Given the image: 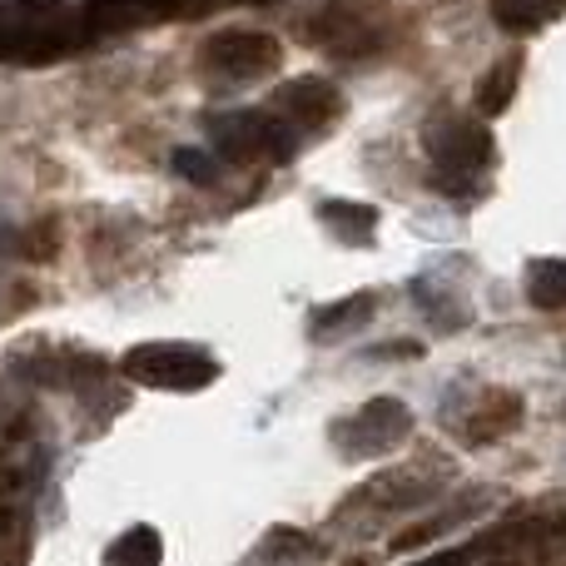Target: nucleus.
Listing matches in <instances>:
<instances>
[{
    "label": "nucleus",
    "mask_w": 566,
    "mask_h": 566,
    "mask_svg": "<svg viewBox=\"0 0 566 566\" xmlns=\"http://www.w3.org/2000/svg\"><path fill=\"white\" fill-rule=\"evenodd\" d=\"M125 373L159 392H199L219 378V363L199 343H139L125 353Z\"/></svg>",
    "instance_id": "f257e3e1"
},
{
    "label": "nucleus",
    "mask_w": 566,
    "mask_h": 566,
    "mask_svg": "<svg viewBox=\"0 0 566 566\" xmlns=\"http://www.w3.org/2000/svg\"><path fill=\"white\" fill-rule=\"evenodd\" d=\"M298 129L279 109H239V115L214 119V149L234 165H279L293 155Z\"/></svg>",
    "instance_id": "f03ea898"
},
{
    "label": "nucleus",
    "mask_w": 566,
    "mask_h": 566,
    "mask_svg": "<svg viewBox=\"0 0 566 566\" xmlns=\"http://www.w3.org/2000/svg\"><path fill=\"white\" fill-rule=\"evenodd\" d=\"M428 155L438 165V189L442 195H468V179L492 169L497 159V145H492L488 125L478 119H442L438 129L428 135Z\"/></svg>",
    "instance_id": "7ed1b4c3"
},
{
    "label": "nucleus",
    "mask_w": 566,
    "mask_h": 566,
    "mask_svg": "<svg viewBox=\"0 0 566 566\" xmlns=\"http://www.w3.org/2000/svg\"><path fill=\"white\" fill-rule=\"evenodd\" d=\"M199 65L214 80H264L283 65V45L269 30H224V35L205 40Z\"/></svg>",
    "instance_id": "20e7f679"
},
{
    "label": "nucleus",
    "mask_w": 566,
    "mask_h": 566,
    "mask_svg": "<svg viewBox=\"0 0 566 566\" xmlns=\"http://www.w3.org/2000/svg\"><path fill=\"white\" fill-rule=\"evenodd\" d=\"M412 428V412L398 398H373L353 412L348 422H338V448L348 458H382L388 448H398Z\"/></svg>",
    "instance_id": "39448f33"
},
{
    "label": "nucleus",
    "mask_w": 566,
    "mask_h": 566,
    "mask_svg": "<svg viewBox=\"0 0 566 566\" xmlns=\"http://www.w3.org/2000/svg\"><path fill=\"white\" fill-rule=\"evenodd\" d=\"M274 109L303 135V129L333 125V119H338V109H343V95L328 85V80L303 75V80H289V85L279 90V105H274Z\"/></svg>",
    "instance_id": "423d86ee"
},
{
    "label": "nucleus",
    "mask_w": 566,
    "mask_h": 566,
    "mask_svg": "<svg viewBox=\"0 0 566 566\" xmlns=\"http://www.w3.org/2000/svg\"><path fill=\"white\" fill-rule=\"evenodd\" d=\"M318 219L343 244H373V229H378V209L353 205V199H328V205H318Z\"/></svg>",
    "instance_id": "0eeeda50"
},
{
    "label": "nucleus",
    "mask_w": 566,
    "mask_h": 566,
    "mask_svg": "<svg viewBox=\"0 0 566 566\" xmlns=\"http://www.w3.org/2000/svg\"><path fill=\"white\" fill-rule=\"evenodd\" d=\"M492 6V20L512 35H532V30L552 25V20L566 10V0H488Z\"/></svg>",
    "instance_id": "6e6552de"
},
{
    "label": "nucleus",
    "mask_w": 566,
    "mask_h": 566,
    "mask_svg": "<svg viewBox=\"0 0 566 566\" xmlns=\"http://www.w3.org/2000/svg\"><path fill=\"white\" fill-rule=\"evenodd\" d=\"M517 418H522V398H517V392H488V398H482V408L468 412V438L472 442H488V438H497V432H507Z\"/></svg>",
    "instance_id": "1a4fd4ad"
},
{
    "label": "nucleus",
    "mask_w": 566,
    "mask_h": 566,
    "mask_svg": "<svg viewBox=\"0 0 566 566\" xmlns=\"http://www.w3.org/2000/svg\"><path fill=\"white\" fill-rule=\"evenodd\" d=\"M517 85H522V60L507 55L478 80V109L482 115H502V109L517 99Z\"/></svg>",
    "instance_id": "9d476101"
},
{
    "label": "nucleus",
    "mask_w": 566,
    "mask_h": 566,
    "mask_svg": "<svg viewBox=\"0 0 566 566\" xmlns=\"http://www.w3.org/2000/svg\"><path fill=\"white\" fill-rule=\"evenodd\" d=\"M313 552H318L313 537H303V532H293V527H274L244 566H298V562H308Z\"/></svg>",
    "instance_id": "9b49d317"
},
{
    "label": "nucleus",
    "mask_w": 566,
    "mask_h": 566,
    "mask_svg": "<svg viewBox=\"0 0 566 566\" xmlns=\"http://www.w3.org/2000/svg\"><path fill=\"white\" fill-rule=\"evenodd\" d=\"M527 298L547 313L566 308V259H537L527 269Z\"/></svg>",
    "instance_id": "f8f14e48"
},
{
    "label": "nucleus",
    "mask_w": 566,
    "mask_h": 566,
    "mask_svg": "<svg viewBox=\"0 0 566 566\" xmlns=\"http://www.w3.org/2000/svg\"><path fill=\"white\" fill-rule=\"evenodd\" d=\"M373 308H378V293H353L343 303H328V308L313 313V338H328L338 328H358V323L373 318Z\"/></svg>",
    "instance_id": "ddd939ff"
},
{
    "label": "nucleus",
    "mask_w": 566,
    "mask_h": 566,
    "mask_svg": "<svg viewBox=\"0 0 566 566\" xmlns=\"http://www.w3.org/2000/svg\"><path fill=\"white\" fill-rule=\"evenodd\" d=\"M165 547H159V532L155 527H129L115 547L105 552V566H159Z\"/></svg>",
    "instance_id": "4468645a"
},
{
    "label": "nucleus",
    "mask_w": 566,
    "mask_h": 566,
    "mask_svg": "<svg viewBox=\"0 0 566 566\" xmlns=\"http://www.w3.org/2000/svg\"><path fill=\"white\" fill-rule=\"evenodd\" d=\"M175 169L185 179H195V185H209V179H214V159L205 155V149H179L175 155Z\"/></svg>",
    "instance_id": "2eb2a0df"
},
{
    "label": "nucleus",
    "mask_w": 566,
    "mask_h": 566,
    "mask_svg": "<svg viewBox=\"0 0 566 566\" xmlns=\"http://www.w3.org/2000/svg\"><path fill=\"white\" fill-rule=\"evenodd\" d=\"M20 259H50L55 254V224H40V229H25L20 234Z\"/></svg>",
    "instance_id": "dca6fc26"
},
{
    "label": "nucleus",
    "mask_w": 566,
    "mask_h": 566,
    "mask_svg": "<svg viewBox=\"0 0 566 566\" xmlns=\"http://www.w3.org/2000/svg\"><path fill=\"white\" fill-rule=\"evenodd\" d=\"M422 566H468V562H462V557H458V552H442V557H428V562H422Z\"/></svg>",
    "instance_id": "f3484780"
}]
</instances>
